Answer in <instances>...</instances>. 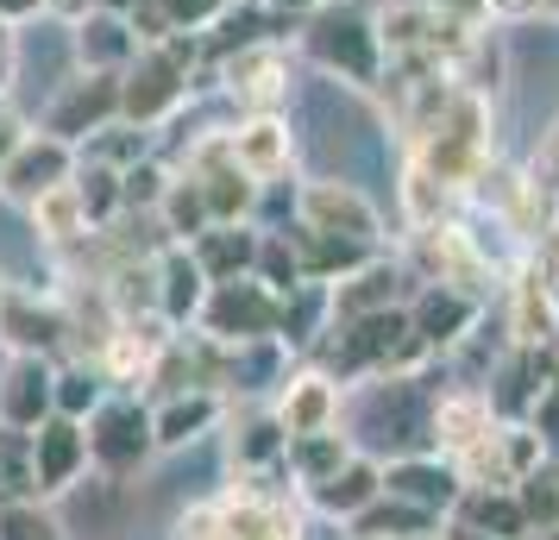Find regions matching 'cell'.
Masks as SVG:
<instances>
[{"mask_svg":"<svg viewBox=\"0 0 559 540\" xmlns=\"http://www.w3.org/2000/svg\"><path fill=\"white\" fill-rule=\"evenodd\" d=\"M26 214H32V227H38V239H45L51 252H70V245H82V239L95 232L88 227V207H82V195H76V177L57 182L51 195H38Z\"/></svg>","mask_w":559,"mask_h":540,"instance_id":"obj_28","label":"cell"},{"mask_svg":"<svg viewBox=\"0 0 559 540\" xmlns=\"http://www.w3.org/2000/svg\"><path fill=\"white\" fill-rule=\"evenodd\" d=\"M164 13H170L177 32H207L233 13V0H164Z\"/></svg>","mask_w":559,"mask_h":540,"instance_id":"obj_40","label":"cell"},{"mask_svg":"<svg viewBox=\"0 0 559 540\" xmlns=\"http://www.w3.org/2000/svg\"><path fill=\"white\" fill-rule=\"evenodd\" d=\"M20 139H26V120H20L13 107L0 101V164H7V157L20 152Z\"/></svg>","mask_w":559,"mask_h":540,"instance_id":"obj_43","label":"cell"},{"mask_svg":"<svg viewBox=\"0 0 559 540\" xmlns=\"http://www.w3.org/2000/svg\"><path fill=\"white\" fill-rule=\"evenodd\" d=\"M233 157H239V170H252L258 182L289 177L296 139H289V127H283V113H246V120L233 127Z\"/></svg>","mask_w":559,"mask_h":540,"instance_id":"obj_24","label":"cell"},{"mask_svg":"<svg viewBox=\"0 0 559 540\" xmlns=\"http://www.w3.org/2000/svg\"><path fill=\"white\" fill-rule=\"evenodd\" d=\"M0 339L13 352H38V359H57L70 346V309L57 302H32L20 289H7V309H0Z\"/></svg>","mask_w":559,"mask_h":540,"instance_id":"obj_21","label":"cell"},{"mask_svg":"<svg viewBox=\"0 0 559 540\" xmlns=\"http://www.w3.org/2000/svg\"><path fill=\"white\" fill-rule=\"evenodd\" d=\"M497 428H503V415L490 409V389H447L428 409L433 453H447V459H465V453H472L478 440H490Z\"/></svg>","mask_w":559,"mask_h":540,"instance_id":"obj_17","label":"cell"},{"mask_svg":"<svg viewBox=\"0 0 559 540\" xmlns=\"http://www.w3.org/2000/svg\"><path fill=\"white\" fill-rule=\"evenodd\" d=\"M114 120H120V76H95V70H82L76 82H63L57 101L45 107V132L70 139V145H88Z\"/></svg>","mask_w":559,"mask_h":540,"instance_id":"obj_10","label":"cell"},{"mask_svg":"<svg viewBox=\"0 0 559 540\" xmlns=\"http://www.w3.org/2000/svg\"><path fill=\"white\" fill-rule=\"evenodd\" d=\"M358 446L340 428H328V434H302V440H289V478H296V490H314L321 478H333L340 465L353 459Z\"/></svg>","mask_w":559,"mask_h":540,"instance_id":"obj_31","label":"cell"},{"mask_svg":"<svg viewBox=\"0 0 559 540\" xmlns=\"http://www.w3.org/2000/svg\"><path fill=\"white\" fill-rule=\"evenodd\" d=\"M383 490L390 496H408V503H421L433 509L440 521L459 509V496H465V478H459V465L447 453H396V459L383 465Z\"/></svg>","mask_w":559,"mask_h":540,"instance_id":"obj_14","label":"cell"},{"mask_svg":"<svg viewBox=\"0 0 559 540\" xmlns=\"http://www.w3.org/2000/svg\"><path fill=\"white\" fill-rule=\"evenodd\" d=\"M540 0H490V20H534Z\"/></svg>","mask_w":559,"mask_h":540,"instance_id":"obj_46","label":"cell"},{"mask_svg":"<svg viewBox=\"0 0 559 540\" xmlns=\"http://www.w3.org/2000/svg\"><path fill=\"white\" fill-rule=\"evenodd\" d=\"M534 257H540V271H547V284L559 289V227L547 232V239H540V245H534Z\"/></svg>","mask_w":559,"mask_h":540,"instance_id":"obj_45","label":"cell"},{"mask_svg":"<svg viewBox=\"0 0 559 540\" xmlns=\"http://www.w3.org/2000/svg\"><path fill=\"white\" fill-rule=\"evenodd\" d=\"M107 403V371L95 359H76V364H57V415L70 421H88V415Z\"/></svg>","mask_w":559,"mask_h":540,"instance_id":"obj_34","label":"cell"},{"mask_svg":"<svg viewBox=\"0 0 559 540\" xmlns=\"http://www.w3.org/2000/svg\"><path fill=\"white\" fill-rule=\"evenodd\" d=\"M76 195H82V207H88V227L95 232L114 227V220L127 214L120 170H114V164H95V157H82V152H76Z\"/></svg>","mask_w":559,"mask_h":540,"instance_id":"obj_32","label":"cell"},{"mask_svg":"<svg viewBox=\"0 0 559 540\" xmlns=\"http://www.w3.org/2000/svg\"><path fill=\"white\" fill-rule=\"evenodd\" d=\"M221 88L239 101V120L246 113H277L283 95H289V51L283 38H258V45H239V51L221 57Z\"/></svg>","mask_w":559,"mask_h":540,"instance_id":"obj_7","label":"cell"},{"mask_svg":"<svg viewBox=\"0 0 559 540\" xmlns=\"http://www.w3.org/2000/svg\"><path fill=\"white\" fill-rule=\"evenodd\" d=\"M88 465H95L88 459V421H70V415L38 421V434H32V484H38V503L76 490Z\"/></svg>","mask_w":559,"mask_h":540,"instance_id":"obj_9","label":"cell"},{"mask_svg":"<svg viewBox=\"0 0 559 540\" xmlns=\"http://www.w3.org/2000/svg\"><path fill=\"white\" fill-rule=\"evenodd\" d=\"M403 540H447V528H428V535H403Z\"/></svg>","mask_w":559,"mask_h":540,"instance_id":"obj_49","label":"cell"},{"mask_svg":"<svg viewBox=\"0 0 559 540\" xmlns=\"http://www.w3.org/2000/svg\"><path fill=\"white\" fill-rule=\"evenodd\" d=\"M540 13H547V20H559V0H540Z\"/></svg>","mask_w":559,"mask_h":540,"instance_id":"obj_50","label":"cell"},{"mask_svg":"<svg viewBox=\"0 0 559 540\" xmlns=\"http://www.w3.org/2000/svg\"><path fill=\"white\" fill-rule=\"evenodd\" d=\"M0 540H63V535H57L51 509H45L38 496H13V503L0 509Z\"/></svg>","mask_w":559,"mask_h":540,"instance_id":"obj_39","label":"cell"},{"mask_svg":"<svg viewBox=\"0 0 559 540\" xmlns=\"http://www.w3.org/2000/svg\"><path fill=\"white\" fill-rule=\"evenodd\" d=\"M170 177H177V170H164V164H157V152H152V157H139V164H127V170H120V195H127V214H132V207L157 214L164 189H170Z\"/></svg>","mask_w":559,"mask_h":540,"instance_id":"obj_38","label":"cell"},{"mask_svg":"<svg viewBox=\"0 0 559 540\" xmlns=\"http://www.w3.org/2000/svg\"><path fill=\"white\" fill-rule=\"evenodd\" d=\"M76 177V145L57 139V132H26L20 152L0 164V195L13 207H32L38 195H51L57 182Z\"/></svg>","mask_w":559,"mask_h":540,"instance_id":"obj_8","label":"cell"},{"mask_svg":"<svg viewBox=\"0 0 559 540\" xmlns=\"http://www.w3.org/2000/svg\"><path fill=\"white\" fill-rule=\"evenodd\" d=\"M421 284L415 271H408L403 257H365L353 277H340L333 284V321H358V314H383V309H408V296Z\"/></svg>","mask_w":559,"mask_h":540,"instance_id":"obj_13","label":"cell"},{"mask_svg":"<svg viewBox=\"0 0 559 540\" xmlns=\"http://www.w3.org/2000/svg\"><path fill=\"white\" fill-rule=\"evenodd\" d=\"M258 471H289V428L277 421V409H246L233 421V478Z\"/></svg>","mask_w":559,"mask_h":540,"instance_id":"obj_23","label":"cell"},{"mask_svg":"<svg viewBox=\"0 0 559 540\" xmlns=\"http://www.w3.org/2000/svg\"><path fill=\"white\" fill-rule=\"evenodd\" d=\"M277 421L289 428V440L302 434H328L340 428V409H346V384L333 377V371H296V377H283L277 389Z\"/></svg>","mask_w":559,"mask_h":540,"instance_id":"obj_16","label":"cell"},{"mask_svg":"<svg viewBox=\"0 0 559 540\" xmlns=\"http://www.w3.org/2000/svg\"><path fill=\"white\" fill-rule=\"evenodd\" d=\"M157 227H164V239H177V245H195V239L214 227V214H207V189L189 177V170L170 177L164 202H157Z\"/></svg>","mask_w":559,"mask_h":540,"instance_id":"obj_30","label":"cell"},{"mask_svg":"<svg viewBox=\"0 0 559 540\" xmlns=\"http://www.w3.org/2000/svg\"><path fill=\"white\" fill-rule=\"evenodd\" d=\"M459 207H465V195H459L453 182H440L421 157H408V170H403V214H408V227H415V232H421V227H447V220H459Z\"/></svg>","mask_w":559,"mask_h":540,"instance_id":"obj_29","label":"cell"},{"mask_svg":"<svg viewBox=\"0 0 559 540\" xmlns=\"http://www.w3.org/2000/svg\"><path fill=\"white\" fill-rule=\"evenodd\" d=\"M428 528H447V521L433 509H421V503L383 490L371 509H358L353 521H346V540H403V535H428Z\"/></svg>","mask_w":559,"mask_h":540,"instance_id":"obj_27","label":"cell"},{"mask_svg":"<svg viewBox=\"0 0 559 540\" xmlns=\"http://www.w3.org/2000/svg\"><path fill=\"white\" fill-rule=\"evenodd\" d=\"M378 496H383V459H371V453H353L333 478H321L314 490H302L308 509L328 515V521H340V528H346L358 509H371Z\"/></svg>","mask_w":559,"mask_h":540,"instance_id":"obj_20","label":"cell"},{"mask_svg":"<svg viewBox=\"0 0 559 540\" xmlns=\"http://www.w3.org/2000/svg\"><path fill=\"white\" fill-rule=\"evenodd\" d=\"M515 496H522V509H528L534 535H540V528H559V459L534 465L528 478L515 484Z\"/></svg>","mask_w":559,"mask_h":540,"instance_id":"obj_37","label":"cell"},{"mask_svg":"<svg viewBox=\"0 0 559 540\" xmlns=\"http://www.w3.org/2000/svg\"><path fill=\"white\" fill-rule=\"evenodd\" d=\"M503 284H509V339L515 346H547L559 334V289L547 284L540 257L528 252Z\"/></svg>","mask_w":559,"mask_h":540,"instance_id":"obj_15","label":"cell"},{"mask_svg":"<svg viewBox=\"0 0 559 540\" xmlns=\"http://www.w3.org/2000/svg\"><path fill=\"white\" fill-rule=\"evenodd\" d=\"M152 271H157V309H164V321L170 327H195V314H202L207 302V271L195 264V252L189 245H177V239H164L152 257Z\"/></svg>","mask_w":559,"mask_h":540,"instance_id":"obj_19","label":"cell"},{"mask_svg":"<svg viewBox=\"0 0 559 540\" xmlns=\"http://www.w3.org/2000/svg\"><path fill=\"white\" fill-rule=\"evenodd\" d=\"M38 13H51V0H0V20H7V26H26Z\"/></svg>","mask_w":559,"mask_h":540,"instance_id":"obj_44","label":"cell"},{"mask_svg":"<svg viewBox=\"0 0 559 540\" xmlns=\"http://www.w3.org/2000/svg\"><path fill=\"white\" fill-rule=\"evenodd\" d=\"M302 51L328 70V76L353 82V88H378L383 82V38L378 20H358V13H308Z\"/></svg>","mask_w":559,"mask_h":540,"instance_id":"obj_3","label":"cell"},{"mask_svg":"<svg viewBox=\"0 0 559 540\" xmlns=\"http://www.w3.org/2000/svg\"><path fill=\"white\" fill-rule=\"evenodd\" d=\"M271 13H283V20H308V13H321V0H264Z\"/></svg>","mask_w":559,"mask_h":540,"instance_id":"obj_47","label":"cell"},{"mask_svg":"<svg viewBox=\"0 0 559 540\" xmlns=\"http://www.w3.org/2000/svg\"><path fill=\"white\" fill-rule=\"evenodd\" d=\"M195 63H202V32H177L164 45H139L132 70L120 76V120H132V127L177 120L189 88H195Z\"/></svg>","mask_w":559,"mask_h":540,"instance_id":"obj_1","label":"cell"},{"mask_svg":"<svg viewBox=\"0 0 559 540\" xmlns=\"http://www.w3.org/2000/svg\"><path fill=\"white\" fill-rule=\"evenodd\" d=\"M296 220L308 232H328V239H358V245H383V220L371 195H358L353 182L340 177H314L296 189Z\"/></svg>","mask_w":559,"mask_h":540,"instance_id":"obj_6","label":"cell"},{"mask_svg":"<svg viewBox=\"0 0 559 540\" xmlns=\"http://www.w3.org/2000/svg\"><path fill=\"white\" fill-rule=\"evenodd\" d=\"M258 245H264V227L239 220V227H207L189 252L207 271V284H233V277H252L258 271Z\"/></svg>","mask_w":559,"mask_h":540,"instance_id":"obj_25","label":"cell"},{"mask_svg":"<svg viewBox=\"0 0 559 540\" xmlns=\"http://www.w3.org/2000/svg\"><path fill=\"white\" fill-rule=\"evenodd\" d=\"M13 76H20V38H13V26L0 20V95L13 88Z\"/></svg>","mask_w":559,"mask_h":540,"instance_id":"obj_42","label":"cell"},{"mask_svg":"<svg viewBox=\"0 0 559 540\" xmlns=\"http://www.w3.org/2000/svg\"><path fill=\"white\" fill-rule=\"evenodd\" d=\"M447 521H465V528L497 535V540H534V521H528V509H522L515 490H465Z\"/></svg>","mask_w":559,"mask_h":540,"instance_id":"obj_26","label":"cell"},{"mask_svg":"<svg viewBox=\"0 0 559 540\" xmlns=\"http://www.w3.org/2000/svg\"><path fill=\"white\" fill-rule=\"evenodd\" d=\"M447 540H497V535H478V528H465V521H447Z\"/></svg>","mask_w":559,"mask_h":540,"instance_id":"obj_48","label":"cell"},{"mask_svg":"<svg viewBox=\"0 0 559 540\" xmlns=\"http://www.w3.org/2000/svg\"><path fill=\"white\" fill-rule=\"evenodd\" d=\"M258 284H271L277 296H296V289L308 284L302 271V252H296V239H289V227H264V245H258Z\"/></svg>","mask_w":559,"mask_h":540,"instance_id":"obj_35","label":"cell"},{"mask_svg":"<svg viewBox=\"0 0 559 540\" xmlns=\"http://www.w3.org/2000/svg\"><path fill=\"white\" fill-rule=\"evenodd\" d=\"M0 309H7V284H0Z\"/></svg>","mask_w":559,"mask_h":540,"instance_id":"obj_51","label":"cell"},{"mask_svg":"<svg viewBox=\"0 0 559 540\" xmlns=\"http://www.w3.org/2000/svg\"><path fill=\"white\" fill-rule=\"evenodd\" d=\"M277 321H283V296L258 277H233V284H214L207 289L195 327L221 346H252V339H277Z\"/></svg>","mask_w":559,"mask_h":540,"instance_id":"obj_4","label":"cell"},{"mask_svg":"<svg viewBox=\"0 0 559 540\" xmlns=\"http://www.w3.org/2000/svg\"><path fill=\"white\" fill-rule=\"evenodd\" d=\"M308 503L289 471H258L221 496V528L214 540H302Z\"/></svg>","mask_w":559,"mask_h":540,"instance_id":"obj_2","label":"cell"},{"mask_svg":"<svg viewBox=\"0 0 559 540\" xmlns=\"http://www.w3.org/2000/svg\"><path fill=\"white\" fill-rule=\"evenodd\" d=\"M76 57H82V70H95V76H127L132 57H139V32L114 7H88L76 20Z\"/></svg>","mask_w":559,"mask_h":540,"instance_id":"obj_22","label":"cell"},{"mask_svg":"<svg viewBox=\"0 0 559 540\" xmlns=\"http://www.w3.org/2000/svg\"><path fill=\"white\" fill-rule=\"evenodd\" d=\"M227 421V389H177L152 409V428H157V453H182L207 440L214 428Z\"/></svg>","mask_w":559,"mask_h":540,"instance_id":"obj_18","label":"cell"},{"mask_svg":"<svg viewBox=\"0 0 559 540\" xmlns=\"http://www.w3.org/2000/svg\"><path fill=\"white\" fill-rule=\"evenodd\" d=\"M214 528H221V496H207V503H189V509L177 515L170 540H214Z\"/></svg>","mask_w":559,"mask_h":540,"instance_id":"obj_41","label":"cell"},{"mask_svg":"<svg viewBox=\"0 0 559 540\" xmlns=\"http://www.w3.org/2000/svg\"><path fill=\"white\" fill-rule=\"evenodd\" d=\"M503 76H509V57H503V38H490V32H478V38L453 57V82L472 88V95H484V101L503 88Z\"/></svg>","mask_w":559,"mask_h":540,"instance_id":"obj_33","label":"cell"},{"mask_svg":"<svg viewBox=\"0 0 559 540\" xmlns=\"http://www.w3.org/2000/svg\"><path fill=\"white\" fill-rule=\"evenodd\" d=\"M82 157H95V164H114V170H127L139 157H152V127H132V120H114L102 127L88 145H76Z\"/></svg>","mask_w":559,"mask_h":540,"instance_id":"obj_36","label":"cell"},{"mask_svg":"<svg viewBox=\"0 0 559 540\" xmlns=\"http://www.w3.org/2000/svg\"><path fill=\"white\" fill-rule=\"evenodd\" d=\"M478 321H484V296H472L459 284H421L408 296V327L428 339L433 352H459L478 334Z\"/></svg>","mask_w":559,"mask_h":540,"instance_id":"obj_11","label":"cell"},{"mask_svg":"<svg viewBox=\"0 0 559 540\" xmlns=\"http://www.w3.org/2000/svg\"><path fill=\"white\" fill-rule=\"evenodd\" d=\"M152 453H157L152 409H139L132 396H107L102 409L88 415V459H95V471H107V478H132Z\"/></svg>","mask_w":559,"mask_h":540,"instance_id":"obj_5","label":"cell"},{"mask_svg":"<svg viewBox=\"0 0 559 540\" xmlns=\"http://www.w3.org/2000/svg\"><path fill=\"white\" fill-rule=\"evenodd\" d=\"M57 415V364L38 352H13L0 371V428L7 434H38V421Z\"/></svg>","mask_w":559,"mask_h":540,"instance_id":"obj_12","label":"cell"}]
</instances>
